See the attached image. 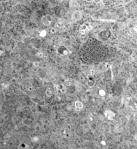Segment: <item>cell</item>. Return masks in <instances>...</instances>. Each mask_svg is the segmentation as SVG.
I'll return each mask as SVG.
<instances>
[{"label": "cell", "mask_w": 137, "mask_h": 149, "mask_svg": "<svg viewBox=\"0 0 137 149\" xmlns=\"http://www.w3.org/2000/svg\"><path fill=\"white\" fill-rule=\"evenodd\" d=\"M34 64L35 65L36 67H38V63H37V62H35V63H34Z\"/></svg>", "instance_id": "3957f363"}, {"label": "cell", "mask_w": 137, "mask_h": 149, "mask_svg": "<svg viewBox=\"0 0 137 149\" xmlns=\"http://www.w3.org/2000/svg\"><path fill=\"white\" fill-rule=\"evenodd\" d=\"M42 22L45 25H49L51 23V21H52V18L51 16L50 15H47L46 16H44L42 18Z\"/></svg>", "instance_id": "6da1fadb"}, {"label": "cell", "mask_w": 137, "mask_h": 149, "mask_svg": "<svg viewBox=\"0 0 137 149\" xmlns=\"http://www.w3.org/2000/svg\"><path fill=\"white\" fill-rule=\"evenodd\" d=\"M57 89L61 92H65L66 91V87L64 85H59L57 86Z\"/></svg>", "instance_id": "7a4b0ae2"}]
</instances>
